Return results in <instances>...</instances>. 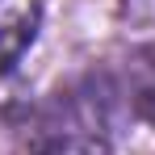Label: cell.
I'll return each mask as SVG.
<instances>
[{
    "label": "cell",
    "mask_w": 155,
    "mask_h": 155,
    "mask_svg": "<svg viewBox=\"0 0 155 155\" xmlns=\"http://www.w3.org/2000/svg\"><path fill=\"white\" fill-rule=\"evenodd\" d=\"M38 4L34 0H21V4H4L0 8V76H8L21 54L34 46L38 38Z\"/></svg>",
    "instance_id": "cell-1"
},
{
    "label": "cell",
    "mask_w": 155,
    "mask_h": 155,
    "mask_svg": "<svg viewBox=\"0 0 155 155\" xmlns=\"http://www.w3.org/2000/svg\"><path fill=\"white\" fill-rule=\"evenodd\" d=\"M34 155H113V151L101 134H63V138L42 143Z\"/></svg>",
    "instance_id": "cell-2"
},
{
    "label": "cell",
    "mask_w": 155,
    "mask_h": 155,
    "mask_svg": "<svg viewBox=\"0 0 155 155\" xmlns=\"http://www.w3.org/2000/svg\"><path fill=\"white\" fill-rule=\"evenodd\" d=\"M134 109H138L143 122H151V126H155V76L143 80V84L134 88Z\"/></svg>",
    "instance_id": "cell-3"
}]
</instances>
